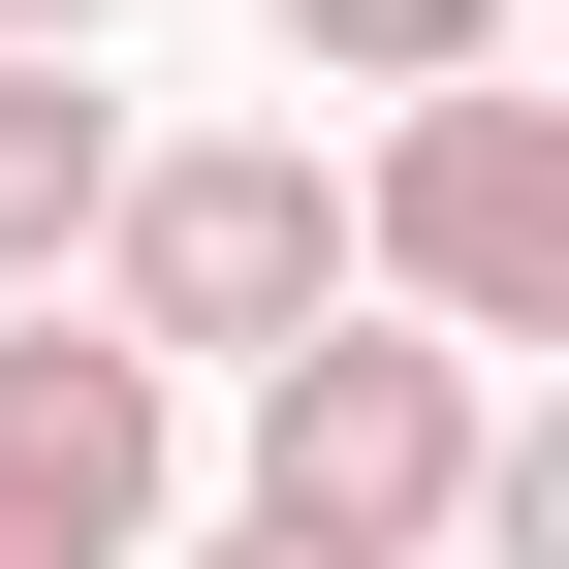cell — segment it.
Returning a JSON list of instances; mask_svg holds the SVG:
<instances>
[{
    "label": "cell",
    "instance_id": "277c9868",
    "mask_svg": "<svg viewBox=\"0 0 569 569\" xmlns=\"http://www.w3.org/2000/svg\"><path fill=\"white\" fill-rule=\"evenodd\" d=\"M190 507V380H127L96 317H0V569H159Z\"/></svg>",
    "mask_w": 569,
    "mask_h": 569
},
{
    "label": "cell",
    "instance_id": "ba28073f",
    "mask_svg": "<svg viewBox=\"0 0 569 569\" xmlns=\"http://www.w3.org/2000/svg\"><path fill=\"white\" fill-rule=\"evenodd\" d=\"M190 569H317V538H253V507H222V538H190Z\"/></svg>",
    "mask_w": 569,
    "mask_h": 569
},
{
    "label": "cell",
    "instance_id": "8992f818",
    "mask_svg": "<svg viewBox=\"0 0 569 569\" xmlns=\"http://www.w3.org/2000/svg\"><path fill=\"white\" fill-rule=\"evenodd\" d=\"M348 96H507V0H284Z\"/></svg>",
    "mask_w": 569,
    "mask_h": 569
},
{
    "label": "cell",
    "instance_id": "5b68a950",
    "mask_svg": "<svg viewBox=\"0 0 569 569\" xmlns=\"http://www.w3.org/2000/svg\"><path fill=\"white\" fill-rule=\"evenodd\" d=\"M127 159H159V127H127L96 63H0V317H63V284H96V222H127Z\"/></svg>",
    "mask_w": 569,
    "mask_h": 569
},
{
    "label": "cell",
    "instance_id": "7a4b0ae2",
    "mask_svg": "<svg viewBox=\"0 0 569 569\" xmlns=\"http://www.w3.org/2000/svg\"><path fill=\"white\" fill-rule=\"evenodd\" d=\"M475 443H507V380H475V348L317 317V348H253V475H222V507L317 538V569H411V538H475Z\"/></svg>",
    "mask_w": 569,
    "mask_h": 569
},
{
    "label": "cell",
    "instance_id": "52a82bcc",
    "mask_svg": "<svg viewBox=\"0 0 569 569\" xmlns=\"http://www.w3.org/2000/svg\"><path fill=\"white\" fill-rule=\"evenodd\" d=\"M96 32H127V0H0V63H96Z\"/></svg>",
    "mask_w": 569,
    "mask_h": 569
},
{
    "label": "cell",
    "instance_id": "6da1fadb",
    "mask_svg": "<svg viewBox=\"0 0 569 569\" xmlns=\"http://www.w3.org/2000/svg\"><path fill=\"white\" fill-rule=\"evenodd\" d=\"M317 317H348L317 127H190V159H127V222H96V348H127V380H253V348H317Z\"/></svg>",
    "mask_w": 569,
    "mask_h": 569
},
{
    "label": "cell",
    "instance_id": "3957f363",
    "mask_svg": "<svg viewBox=\"0 0 569 569\" xmlns=\"http://www.w3.org/2000/svg\"><path fill=\"white\" fill-rule=\"evenodd\" d=\"M348 317H411V348H569V127L538 96H411L380 127V190H348Z\"/></svg>",
    "mask_w": 569,
    "mask_h": 569
}]
</instances>
